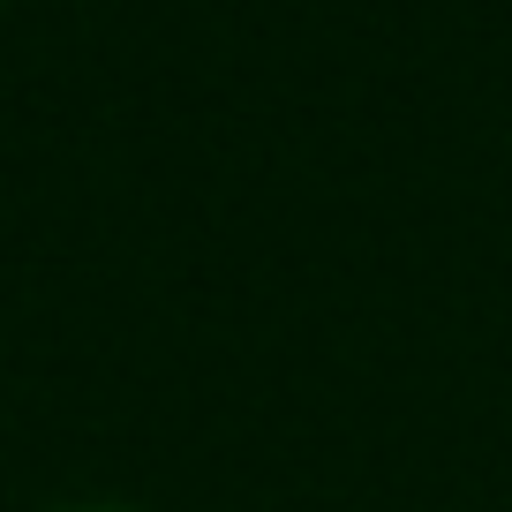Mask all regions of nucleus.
<instances>
[{
	"instance_id": "obj_1",
	"label": "nucleus",
	"mask_w": 512,
	"mask_h": 512,
	"mask_svg": "<svg viewBox=\"0 0 512 512\" xmlns=\"http://www.w3.org/2000/svg\"><path fill=\"white\" fill-rule=\"evenodd\" d=\"M53 512H128V505H53Z\"/></svg>"
}]
</instances>
